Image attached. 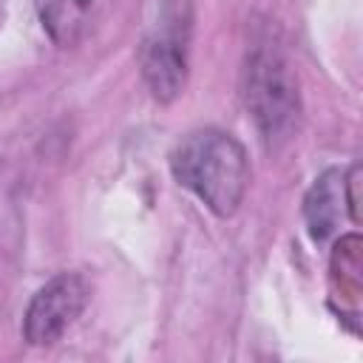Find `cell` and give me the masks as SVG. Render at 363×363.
Masks as SVG:
<instances>
[{
  "label": "cell",
  "mask_w": 363,
  "mask_h": 363,
  "mask_svg": "<svg viewBox=\"0 0 363 363\" xmlns=\"http://www.w3.org/2000/svg\"><path fill=\"white\" fill-rule=\"evenodd\" d=\"M170 170L176 182L216 216H233L250 182L244 147L230 133L216 128L184 136L170 153Z\"/></svg>",
  "instance_id": "1"
},
{
  "label": "cell",
  "mask_w": 363,
  "mask_h": 363,
  "mask_svg": "<svg viewBox=\"0 0 363 363\" xmlns=\"http://www.w3.org/2000/svg\"><path fill=\"white\" fill-rule=\"evenodd\" d=\"M244 102L269 147L292 139L301 116L298 82L284 48L272 40V34L258 37L247 54Z\"/></svg>",
  "instance_id": "2"
},
{
  "label": "cell",
  "mask_w": 363,
  "mask_h": 363,
  "mask_svg": "<svg viewBox=\"0 0 363 363\" xmlns=\"http://www.w3.org/2000/svg\"><path fill=\"white\" fill-rule=\"evenodd\" d=\"M190 31H193L190 0L153 3V17L139 45V65L150 94L162 102L176 99L184 88Z\"/></svg>",
  "instance_id": "3"
},
{
  "label": "cell",
  "mask_w": 363,
  "mask_h": 363,
  "mask_svg": "<svg viewBox=\"0 0 363 363\" xmlns=\"http://www.w3.org/2000/svg\"><path fill=\"white\" fill-rule=\"evenodd\" d=\"M88 303V286L77 272H60L43 284L28 301L23 318V337L31 346L57 343L68 326L82 315Z\"/></svg>",
  "instance_id": "4"
},
{
  "label": "cell",
  "mask_w": 363,
  "mask_h": 363,
  "mask_svg": "<svg viewBox=\"0 0 363 363\" xmlns=\"http://www.w3.org/2000/svg\"><path fill=\"white\" fill-rule=\"evenodd\" d=\"M113 0H34L45 34L60 48H74L88 40L111 11Z\"/></svg>",
  "instance_id": "5"
},
{
  "label": "cell",
  "mask_w": 363,
  "mask_h": 363,
  "mask_svg": "<svg viewBox=\"0 0 363 363\" xmlns=\"http://www.w3.org/2000/svg\"><path fill=\"white\" fill-rule=\"evenodd\" d=\"M346 182L349 179L340 170H326L309 187V193L303 199V216H306L309 235L315 241H326L329 235H335L340 216H343V204H349L352 216H354V201L346 193Z\"/></svg>",
  "instance_id": "6"
}]
</instances>
